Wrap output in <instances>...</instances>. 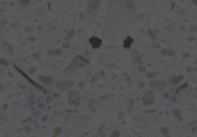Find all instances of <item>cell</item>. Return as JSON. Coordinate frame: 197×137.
<instances>
[{"mask_svg":"<svg viewBox=\"0 0 197 137\" xmlns=\"http://www.w3.org/2000/svg\"><path fill=\"white\" fill-rule=\"evenodd\" d=\"M128 10L126 7V1H110L106 13L105 23H104V38L107 40H114L119 32L122 20L126 17ZM129 19V14H128Z\"/></svg>","mask_w":197,"mask_h":137,"instance_id":"cell-1","label":"cell"},{"mask_svg":"<svg viewBox=\"0 0 197 137\" xmlns=\"http://www.w3.org/2000/svg\"><path fill=\"white\" fill-rule=\"evenodd\" d=\"M89 65V60H87L84 57L77 55L72 60V62L68 65L65 69L63 70V75H72L75 71H77L78 69H81L82 67H85Z\"/></svg>","mask_w":197,"mask_h":137,"instance_id":"cell-2","label":"cell"},{"mask_svg":"<svg viewBox=\"0 0 197 137\" xmlns=\"http://www.w3.org/2000/svg\"><path fill=\"white\" fill-rule=\"evenodd\" d=\"M90 115H78L75 120H74V122H73L72 127L74 130H76V131H81L83 130L84 128L87 127L89 122H90Z\"/></svg>","mask_w":197,"mask_h":137,"instance_id":"cell-3","label":"cell"},{"mask_svg":"<svg viewBox=\"0 0 197 137\" xmlns=\"http://www.w3.org/2000/svg\"><path fill=\"white\" fill-rule=\"evenodd\" d=\"M100 7V1L99 0H95V1H88L87 6H85V12H87L88 16L92 20H96L98 10Z\"/></svg>","mask_w":197,"mask_h":137,"instance_id":"cell-4","label":"cell"},{"mask_svg":"<svg viewBox=\"0 0 197 137\" xmlns=\"http://www.w3.org/2000/svg\"><path fill=\"white\" fill-rule=\"evenodd\" d=\"M131 120H133L135 126L138 129H141V130H148V129H150L151 124H150L149 120L145 116H143V115H134L131 118Z\"/></svg>","mask_w":197,"mask_h":137,"instance_id":"cell-5","label":"cell"},{"mask_svg":"<svg viewBox=\"0 0 197 137\" xmlns=\"http://www.w3.org/2000/svg\"><path fill=\"white\" fill-rule=\"evenodd\" d=\"M13 67H14V69H15V70L17 71L19 74H21V75L23 76L24 78H25V80L28 81V82H29L30 84L32 85L34 88H37V89L40 90V91H45V89H44V86H42V85H39L38 83H37V82H35V81L32 80V78H31V77H30V76L28 75L27 73H24V71L22 70V69H21L20 67H17V65H16V63H13Z\"/></svg>","mask_w":197,"mask_h":137,"instance_id":"cell-6","label":"cell"},{"mask_svg":"<svg viewBox=\"0 0 197 137\" xmlns=\"http://www.w3.org/2000/svg\"><path fill=\"white\" fill-rule=\"evenodd\" d=\"M81 101V98H80V95H78V91L76 90H72L68 92V103L69 105H74V106H77Z\"/></svg>","mask_w":197,"mask_h":137,"instance_id":"cell-7","label":"cell"},{"mask_svg":"<svg viewBox=\"0 0 197 137\" xmlns=\"http://www.w3.org/2000/svg\"><path fill=\"white\" fill-rule=\"evenodd\" d=\"M74 85V81L72 80H60L55 82V86L61 91H66L69 90Z\"/></svg>","mask_w":197,"mask_h":137,"instance_id":"cell-8","label":"cell"},{"mask_svg":"<svg viewBox=\"0 0 197 137\" xmlns=\"http://www.w3.org/2000/svg\"><path fill=\"white\" fill-rule=\"evenodd\" d=\"M149 85L153 90L157 91H161L167 86V82L166 81H160V80H151L149 82Z\"/></svg>","mask_w":197,"mask_h":137,"instance_id":"cell-9","label":"cell"},{"mask_svg":"<svg viewBox=\"0 0 197 137\" xmlns=\"http://www.w3.org/2000/svg\"><path fill=\"white\" fill-rule=\"evenodd\" d=\"M143 104L144 105H151L154 100V92L153 91H146L144 95H143Z\"/></svg>","mask_w":197,"mask_h":137,"instance_id":"cell-10","label":"cell"},{"mask_svg":"<svg viewBox=\"0 0 197 137\" xmlns=\"http://www.w3.org/2000/svg\"><path fill=\"white\" fill-rule=\"evenodd\" d=\"M89 43H90V45L92 46V48H99L101 46L103 40H101L99 37L92 36V37H90V39H89Z\"/></svg>","mask_w":197,"mask_h":137,"instance_id":"cell-11","label":"cell"},{"mask_svg":"<svg viewBox=\"0 0 197 137\" xmlns=\"http://www.w3.org/2000/svg\"><path fill=\"white\" fill-rule=\"evenodd\" d=\"M1 48H2V51H4L6 54H8V55H13V54H14V50L12 48V45H9L7 42H2Z\"/></svg>","mask_w":197,"mask_h":137,"instance_id":"cell-12","label":"cell"},{"mask_svg":"<svg viewBox=\"0 0 197 137\" xmlns=\"http://www.w3.org/2000/svg\"><path fill=\"white\" fill-rule=\"evenodd\" d=\"M39 80L43 82L45 85H50L54 83V78H53L52 76H45V75H40L39 76Z\"/></svg>","mask_w":197,"mask_h":137,"instance_id":"cell-13","label":"cell"},{"mask_svg":"<svg viewBox=\"0 0 197 137\" xmlns=\"http://www.w3.org/2000/svg\"><path fill=\"white\" fill-rule=\"evenodd\" d=\"M6 27H7V20L0 15V35L5 31Z\"/></svg>","mask_w":197,"mask_h":137,"instance_id":"cell-14","label":"cell"},{"mask_svg":"<svg viewBox=\"0 0 197 137\" xmlns=\"http://www.w3.org/2000/svg\"><path fill=\"white\" fill-rule=\"evenodd\" d=\"M183 80V76H171V77H169V81H168V82H169V83H171V84H178L179 82H180V81H182Z\"/></svg>","mask_w":197,"mask_h":137,"instance_id":"cell-15","label":"cell"},{"mask_svg":"<svg viewBox=\"0 0 197 137\" xmlns=\"http://www.w3.org/2000/svg\"><path fill=\"white\" fill-rule=\"evenodd\" d=\"M61 53L63 51L60 50V48H51V50H48V57H52V55H61Z\"/></svg>","mask_w":197,"mask_h":137,"instance_id":"cell-16","label":"cell"},{"mask_svg":"<svg viewBox=\"0 0 197 137\" xmlns=\"http://www.w3.org/2000/svg\"><path fill=\"white\" fill-rule=\"evenodd\" d=\"M133 43H134V39H133V37L128 36V37H127L125 40H123V48H130V46H131V44H133Z\"/></svg>","mask_w":197,"mask_h":137,"instance_id":"cell-17","label":"cell"},{"mask_svg":"<svg viewBox=\"0 0 197 137\" xmlns=\"http://www.w3.org/2000/svg\"><path fill=\"white\" fill-rule=\"evenodd\" d=\"M95 105H96V100L95 99H90L89 100V109H90V112H91V113H96V106H95Z\"/></svg>","mask_w":197,"mask_h":137,"instance_id":"cell-18","label":"cell"},{"mask_svg":"<svg viewBox=\"0 0 197 137\" xmlns=\"http://www.w3.org/2000/svg\"><path fill=\"white\" fill-rule=\"evenodd\" d=\"M161 54L163 55H174L175 52L171 48H164V50H161Z\"/></svg>","mask_w":197,"mask_h":137,"instance_id":"cell-19","label":"cell"},{"mask_svg":"<svg viewBox=\"0 0 197 137\" xmlns=\"http://www.w3.org/2000/svg\"><path fill=\"white\" fill-rule=\"evenodd\" d=\"M127 103H128V108H127V112H128V113H130V112L134 109V104H135L134 99H131V98H130V99H128V101H127Z\"/></svg>","mask_w":197,"mask_h":137,"instance_id":"cell-20","label":"cell"},{"mask_svg":"<svg viewBox=\"0 0 197 137\" xmlns=\"http://www.w3.org/2000/svg\"><path fill=\"white\" fill-rule=\"evenodd\" d=\"M173 114H174V116L178 119L179 121H182V118H181V112H180V109H178V108L173 109Z\"/></svg>","mask_w":197,"mask_h":137,"instance_id":"cell-21","label":"cell"},{"mask_svg":"<svg viewBox=\"0 0 197 137\" xmlns=\"http://www.w3.org/2000/svg\"><path fill=\"white\" fill-rule=\"evenodd\" d=\"M53 131H54V134H53L52 137H58L59 135L61 134V131H63V128H61V127H57L55 129H54V130H53Z\"/></svg>","mask_w":197,"mask_h":137,"instance_id":"cell-22","label":"cell"},{"mask_svg":"<svg viewBox=\"0 0 197 137\" xmlns=\"http://www.w3.org/2000/svg\"><path fill=\"white\" fill-rule=\"evenodd\" d=\"M0 120H1L2 122H7V121H8V118H7V113H5V112L0 113Z\"/></svg>","mask_w":197,"mask_h":137,"instance_id":"cell-23","label":"cell"},{"mask_svg":"<svg viewBox=\"0 0 197 137\" xmlns=\"http://www.w3.org/2000/svg\"><path fill=\"white\" fill-rule=\"evenodd\" d=\"M74 35H75V31H74V30H70V31L67 33V36H66V40H67V42H69V40H70L73 37H74Z\"/></svg>","mask_w":197,"mask_h":137,"instance_id":"cell-24","label":"cell"},{"mask_svg":"<svg viewBox=\"0 0 197 137\" xmlns=\"http://www.w3.org/2000/svg\"><path fill=\"white\" fill-rule=\"evenodd\" d=\"M8 65H9L8 60H6V59H0V66L1 67H7Z\"/></svg>","mask_w":197,"mask_h":137,"instance_id":"cell-25","label":"cell"},{"mask_svg":"<svg viewBox=\"0 0 197 137\" xmlns=\"http://www.w3.org/2000/svg\"><path fill=\"white\" fill-rule=\"evenodd\" d=\"M160 131H161V134H163L165 137H169V135H168V129L166 127L161 128V129H160Z\"/></svg>","mask_w":197,"mask_h":137,"instance_id":"cell-26","label":"cell"},{"mask_svg":"<svg viewBox=\"0 0 197 137\" xmlns=\"http://www.w3.org/2000/svg\"><path fill=\"white\" fill-rule=\"evenodd\" d=\"M148 35L152 38V40H156V39H157V36H156V33H154L152 30H149V31H148Z\"/></svg>","mask_w":197,"mask_h":137,"instance_id":"cell-27","label":"cell"},{"mask_svg":"<svg viewBox=\"0 0 197 137\" xmlns=\"http://www.w3.org/2000/svg\"><path fill=\"white\" fill-rule=\"evenodd\" d=\"M19 2H20V5L22 6V7H24V6H28V5H29L30 1H29V0H20Z\"/></svg>","mask_w":197,"mask_h":137,"instance_id":"cell-28","label":"cell"},{"mask_svg":"<svg viewBox=\"0 0 197 137\" xmlns=\"http://www.w3.org/2000/svg\"><path fill=\"white\" fill-rule=\"evenodd\" d=\"M32 31H34V28L31 25H27L25 27V32L27 33H32Z\"/></svg>","mask_w":197,"mask_h":137,"instance_id":"cell-29","label":"cell"},{"mask_svg":"<svg viewBox=\"0 0 197 137\" xmlns=\"http://www.w3.org/2000/svg\"><path fill=\"white\" fill-rule=\"evenodd\" d=\"M120 134H121V132L119 131V130H114V131L112 132L111 137H120Z\"/></svg>","mask_w":197,"mask_h":137,"instance_id":"cell-30","label":"cell"},{"mask_svg":"<svg viewBox=\"0 0 197 137\" xmlns=\"http://www.w3.org/2000/svg\"><path fill=\"white\" fill-rule=\"evenodd\" d=\"M104 130H105V126H100V127L98 128V132L100 135H104Z\"/></svg>","mask_w":197,"mask_h":137,"instance_id":"cell-31","label":"cell"},{"mask_svg":"<svg viewBox=\"0 0 197 137\" xmlns=\"http://www.w3.org/2000/svg\"><path fill=\"white\" fill-rule=\"evenodd\" d=\"M4 76H5V69H4L2 67H0V80H1Z\"/></svg>","mask_w":197,"mask_h":137,"instance_id":"cell-32","label":"cell"},{"mask_svg":"<svg viewBox=\"0 0 197 137\" xmlns=\"http://www.w3.org/2000/svg\"><path fill=\"white\" fill-rule=\"evenodd\" d=\"M156 75H157L156 73H146V77H148V78H152V77H154Z\"/></svg>","mask_w":197,"mask_h":137,"instance_id":"cell-33","label":"cell"},{"mask_svg":"<svg viewBox=\"0 0 197 137\" xmlns=\"http://www.w3.org/2000/svg\"><path fill=\"white\" fill-rule=\"evenodd\" d=\"M188 86V83H184V84L182 85V86H181V88H178V90H176V91H181V90H183V89H186V88H187Z\"/></svg>","mask_w":197,"mask_h":137,"instance_id":"cell-34","label":"cell"},{"mask_svg":"<svg viewBox=\"0 0 197 137\" xmlns=\"http://www.w3.org/2000/svg\"><path fill=\"white\" fill-rule=\"evenodd\" d=\"M70 48V44H69V43H63V48Z\"/></svg>","mask_w":197,"mask_h":137,"instance_id":"cell-35","label":"cell"},{"mask_svg":"<svg viewBox=\"0 0 197 137\" xmlns=\"http://www.w3.org/2000/svg\"><path fill=\"white\" fill-rule=\"evenodd\" d=\"M35 70H36V67H34V66L30 67V68H29V74H34Z\"/></svg>","mask_w":197,"mask_h":137,"instance_id":"cell-36","label":"cell"},{"mask_svg":"<svg viewBox=\"0 0 197 137\" xmlns=\"http://www.w3.org/2000/svg\"><path fill=\"white\" fill-rule=\"evenodd\" d=\"M195 31H196V27L194 25V27H191V28H190V32L194 33V32H195Z\"/></svg>","mask_w":197,"mask_h":137,"instance_id":"cell-37","label":"cell"},{"mask_svg":"<svg viewBox=\"0 0 197 137\" xmlns=\"http://www.w3.org/2000/svg\"><path fill=\"white\" fill-rule=\"evenodd\" d=\"M19 85H20V88H21V89H25V85H24L23 83H21V82H19Z\"/></svg>","mask_w":197,"mask_h":137,"instance_id":"cell-38","label":"cell"},{"mask_svg":"<svg viewBox=\"0 0 197 137\" xmlns=\"http://www.w3.org/2000/svg\"><path fill=\"white\" fill-rule=\"evenodd\" d=\"M98 76H99V74H96V75H95V77L92 78V82H95V81L98 80Z\"/></svg>","mask_w":197,"mask_h":137,"instance_id":"cell-39","label":"cell"},{"mask_svg":"<svg viewBox=\"0 0 197 137\" xmlns=\"http://www.w3.org/2000/svg\"><path fill=\"white\" fill-rule=\"evenodd\" d=\"M153 48H160V45H159L158 43H154Z\"/></svg>","mask_w":197,"mask_h":137,"instance_id":"cell-40","label":"cell"},{"mask_svg":"<svg viewBox=\"0 0 197 137\" xmlns=\"http://www.w3.org/2000/svg\"><path fill=\"white\" fill-rule=\"evenodd\" d=\"M68 113H78L77 111H70V109H68Z\"/></svg>","mask_w":197,"mask_h":137,"instance_id":"cell-41","label":"cell"},{"mask_svg":"<svg viewBox=\"0 0 197 137\" xmlns=\"http://www.w3.org/2000/svg\"><path fill=\"white\" fill-rule=\"evenodd\" d=\"M80 20H84V15H83V14H80Z\"/></svg>","mask_w":197,"mask_h":137,"instance_id":"cell-42","label":"cell"},{"mask_svg":"<svg viewBox=\"0 0 197 137\" xmlns=\"http://www.w3.org/2000/svg\"><path fill=\"white\" fill-rule=\"evenodd\" d=\"M28 39H29L30 42H34V40H35V38H34V37H29Z\"/></svg>","mask_w":197,"mask_h":137,"instance_id":"cell-43","label":"cell"},{"mask_svg":"<svg viewBox=\"0 0 197 137\" xmlns=\"http://www.w3.org/2000/svg\"><path fill=\"white\" fill-rule=\"evenodd\" d=\"M1 90H4V84L0 83V91H1Z\"/></svg>","mask_w":197,"mask_h":137,"instance_id":"cell-44","label":"cell"},{"mask_svg":"<svg viewBox=\"0 0 197 137\" xmlns=\"http://www.w3.org/2000/svg\"><path fill=\"white\" fill-rule=\"evenodd\" d=\"M139 70H141V71H144L145 68H144V67H141V68H139Z\"/></svg>","mask_w":197,"mask_h":137,"instance_id":"cell-45","label":"cell"},{"mask_svg":"<svg viewBox=\"0 0 197 137\" xmlns=\"http://www.w3.org/2000/svg\"><path fill=\"white\" fill-rule=\"evenodd\" d=\"M192 2H194V4H195V5L197 6V0H194V1H192Z\"/></svg>","mask_w":197,"mask_h":137,"instance_id":"cell-46","label":"cell"},{"mask_svg":"<svg viewBox=\"0 0 197 137\" xmlns=\"http://www.w3.org/2000/svg\"><path fill=\"white\" fill-rule=\"evenodd\" d=\"M32 137H36V136H32Z\"/></svg>","mask_w":197,"mask_h":137,"instance_id":"cell-47","label":"cell"},{"mask_svg":"<svg viewBox=\"0 0 197 137\" xmlns=\"http://www.w3.org/2000/svg\"><path fill=\"white\" fill-rule=\"evenodd\" d=\"M188 137H189V136H188Z\"/></svg>","mask_w":197,"mask_h":137,"instance_id":"cell-48","label":"cell"}]
</instances>
